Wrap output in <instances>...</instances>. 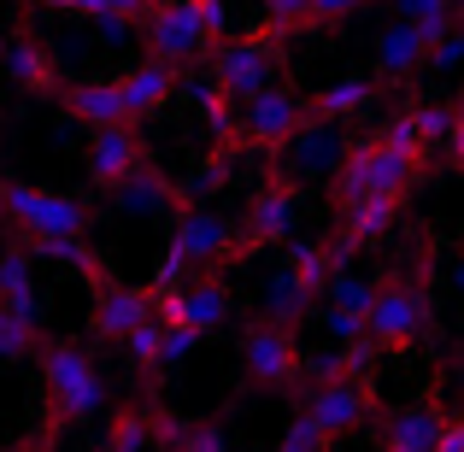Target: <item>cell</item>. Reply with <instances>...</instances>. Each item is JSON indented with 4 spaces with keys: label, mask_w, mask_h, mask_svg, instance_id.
Here are the masks:
<instances>
[{
    "label": "cell",
    "mask_w": 464,
    "mask_h": 452,
    "mask_svg": "<svg viewBox=\"0 0 464 452\" xmlns=\"http://www.w3.org/2000/svg\"><path fill=\"white\" fill-rule=\"evenodd\" d=\"M453 112H459V106H441V101H423V106H411V118H418V136H423V148H435V141H447V136H453Z\"/></svg>",
    "instance_id": "obj_31"
},
{
    "label": "cell",
    "mask_w": 464,
    "mask_h": 452,
    "mask_svg": "<svg viewBox=\"0 0 464 452\" xmlns=\"http://www.w3.org/2000/svg\"><path fill=\"white\" fill-rule=\"evenodd\" d=\"M430 170V159L423 153H400L388 148L382 136H359L347 153V165L329 177V212H353L359 200H376V194H400L406 200V188Z\"/></svg>",
    "instance_id": "obj_2"
},
{
    "label": "cell",
    "mask_w": 464,
    "mask_h": 452,
    "mask_svg": "<svg viewBox=\"0 0 464 452\" xmlns=\"http://www.w3.org/2000/svg\"><path fill=\"white\" fill-rule=\"evenodd\" d=\"M229 317H236V288H229L224 271H206V276H188V283H182V329L212 335Z\"/></svg>",
    "instance_id": "obj_18"
},
{
    "label": "cell",
    "mask_w": 464,
    "mask_h": 452,
    "mask_svg": "<svg viewBox=\"0 0 464 452\" xmlns=\"http://www.w3.org/2000/svg\"><path fill=\"white\" fill-rule=\"evenodd\" d=\"M148 441H153V418H148V411H118L106 452H141Z\"/></svg>",
    "instance_id": "obj_30"
},
{
    "label": "cell",
    "mask_w": 464,
    "mask_h": 452,
    "mask_svg": "<svg viewBox=\"0 0 464 452\" xmlns=\"http://www.w3.org/2000/svg\"><path fill=\"white\" fill-rule=\"evenodd\" d=\"M153 441L159 452H229L224 423H182V418H153Z\"/></svg>",
    "instance_id": "obj_25"
},
{
    "label": "cell",
    "mask_w": 464,
    "mask_h": 452,
    "mask_svg": "<svg viewBox=\"0 0 464 452\" xmlns=\"http://www.w3.org/2000/svg\"><path fill=\"white\" fill-rule=\"evenodd\" d=\"M236 224H229L218 206H194V212L170 217V241H165V259H159V283H182V276H206V271H224L236 264Z\"/></svg>",
    "instance_id": "obj_3"
},
{
    "label": "cell",
    "mask_w": 464,
    "mask_h": 452,
    "mask_svg": "<svg viewBox=\"0 0 464 452\" xmlns=\"http://www.w3.org/2000/svg\"><path fill=\"white\" fill-rule=\"evenodd\" d=\"M148 317H153V288H136V283H101L94 288V312H89L94 341H130Z\"/></svg>",
    "instance_id": "obj_14"
},
{
    "label": "cell",
    "mask_w": 464,
    "mask_h": 452,
    "mask_svg": "<svg viewBox=\"0 0 464 452\" xmlns=\"http://www.w3.org/2000/svg\"><path fill=\"white\" fill-rule=\"evenodd\" d=\"M300 364H306V352H300L295 323L253 317L247 335H241V370H247V382H253V388H271V394H283V388L300 382Z\"/></svg>",
    "instance_id": "obj_7"
},
{
    "label": "cell",
    "mask_w": 464,
    "mask_h": 452,
    "mask_svg": "<svg viewBox=\"0 0 464 452\" xmlns=\"http://www.w3.org/2000/svg\"><path fill=\"white\" fill-rule=\"evenodd\" d=\"M136 35H141V53H148V59H165V65H177V71L212 59V35H206L194 0H153L148 18L136 24Z\"/></svg>",
    "instance_id": "obj_6"
},
{
    "label": "cell",
    "mask_w": 464,
    "mask_h": 452,
    "mask_svg": "<svg viewBox=\"0 0 464 452\" xmlns=\"http://www.w3.org/2000/svg\"><path fill=\"white\" fill-rule=\"evenodd\" d=\"M182 77L188 71H177V65H165V59H148L141 53L130 71H118V89H124V106H130V124H141V118H153L159 106L170 101V94L182 89Z\"/></svg>",
    "instance_id": "obj_17"
},
{
    "label": "cell",
    "mask_w": 464,
    "mask_h": 452,
    "mask_svg": "<svg viewBox=\"0 0 464 452\" xmlns=\"http://www.w3.org/2000/svg\"><path fill=\"white\" fill-rule=\"evenodd\" d=\"M430 335V259L411 271H388L376 283V312H371V341L382 352H411Z\"/></svg>",
    "instance_id": "obj_4"
},
{
    "label": "cell",
    "mask_w": 464,
    "mask_h": 452,
    "mask_svg": "<svg viewBox=\"0 0 464 452\" xmlns=\"http://www.w3.org/2000/svg\"><path fill=\"white\" fill-rule=\"evenodd\" d=\"M300 224V182L288 177V170L271 165V177L259 182V194L247 200V217H241V247H236V264L253 259L259 247H276V241H288Z\"/></svg>",
    "instance_id": "obj_8"
},
{
    "label": "cell",
    "mask_w": 464,
    "mask_h": 452,
    "mask_svg": "<svg viewBox=\"0 0 464 452\" xmlns=\"http://www.w3.org/2000/svg\"><path fill=\"white\" fill-rule=\"evenodd\" d=\"M53 441H59L53 429H35L30 441H18V447H12V452H53Z\"/></svg>",
    "instance_id": "obj_41"
},
{
    "label": "cell",
    "mask_w": 464,
    "mask_h": 452,
    "mask_svg": "<svg viewBox=\"0 0 464 452\" xmlns=\"http://www.w3.org/2000/svg\"><path fill=\"white\" fill-rule=\"evenodd\" d=\"M194 347H200V329H165V370H170V364H182Z\"/></svg>",
    "instance_id": "obj_38"
},
{
    "label": "cell",
    "mask_w": 464,
    "mask_h": 452,
    "mask_svg": "<svg viewBox=\"0 0 464 452\" xmlns=\"http://www.w3.org/2000/svg\"><path fill=\"white\" fill-rule=\"evenodd\" d=\"M371 101H376V77H364V71H347V77H335L329 89H317L306 106H312L317 124H347V118H359Z\"/></svg>",
    "instance_id": "obj_22"
},
{
    "label": "cell",
    "mask_w": 464,
    "mask_h": 452,
    "mask_svg": "<svg viewBox=\"0 0 464 452\" xmlns=\"http://www.w3.org/2000/svg\"><path fill=\"white\" fill-rule=\"evenodd\" d=\"M459 112H453V136H447V165L464 170V101H453Z\"/></svg>",
    "instance_id": "obj_39"
},
{
    "label": "cell",
    "mask_w": 464,
    "mask_h": 452,
    "mask_svg": "<svg viewBox=\"0 0 464 452\" xmlns=\"http://www.w3.org/2000/svg\"><path fill=\"white\" fill-rule=\"evenodd\" d=\"M42 317L24 305H0V364H24L42 352Z\"/></svg>",
    "instance_id": "obj_26"
},
{
    "label": "cell",
    "mask_w": 464,
    "mask_h": 452,
    "mask_svg": "<svg viewBox=\"0 0 464 452\" xmlns=\"http://www.w3.org/2000/svg\"><path fill=\"white\" fill-rule=\"evenodd\" d=\"M382 406L376 399L371 382H329V388H306V399H300V411L317 423V435H324L329 447L347 441L353 429H364L371 423V411Z\"/></svg>",
    "instance_id": "obj_11"
},
{
    "label": "cell",
    "mask_w": 464,
    "mask_h": 452,
    "mask_svg": "<svg viewBox=\"0 0 464 452\" xmlns=\"http://www.w3.org/2000/svg\"><path fill=\"white\" fill-rule=\"evenodd\" d=\"M276 452H329V441L317 435V423L306 418V411H300V418L283 429V441H276Z\"/></svg>",
    "instance_id": "obj_32"
},
{
    "label": "cell",
    "mask_w": 464,
    "mask_h": 452,
    "mask_svg": "<svg viewBox=\"0 0 464 452\" xmlns=\"http://www.w3.org/2000/svg\"><path fill=\"white\" fill-rule=\"evenodd\" d=\"M148 136H141V124H112V130H89V148H82V177L94 182V188H118V182L130 177V170L148 165Z\"/></svg>",
    "instance_id": "obj_12"
},
{
    "label": "cell",
    "mask_w": 464,
    "mask_h": 452,
    "mask_svg": "<svg viewBox=\"0 0 464 452\" xmlns=\"http://www.w3.org/2000/svg\"><path fill=\"white\" fill-rule=\"evenodd\" d=\"M212 82L229 94L236 106H247L259 89H271V77H276V42L265 30H247V35H229V42H218L212 47Z\"/></svg>",
    "instance_id": "obj_9"
},
{
    "label": "cell",
    "mask_w": 464,
    "mask_h": 452,
    "mask_svg": "<svg viewBox=\"0 0 464 452\" xmlns=\"http://www.w3.org/2000/svg\"><path fill=\"white\" fill-rule=\"evenodd\" d=\"M453 283H459V288H464V259H459V271H453Z\"/></svg>",
    "instance_id": "obj_43"
},
{
    "label": "cell",
    "mask_w": 464,
    "mask_h": 452,
    "mask_svg": "<svg viewBox=\"0 0 464 452\" xmlns=\"http://www.w3.org/2000/svg\"><path fill=\"white\" fill-rule=\"evenodd\" d=\"M459 65H464V24H453V30L430 47V59H423V71H459Z\"/></svg>",
    "instance_id": "obj_33"
},
{
    "label": "cell",
    "mask_w": 464,
    "mask_h": 452,
    "mask_svg": "<svg viewBox=\"0 0 464 452\" xmlns=\"http://www.w3.org/2000/svg\"><path fill=\"white\" fill-rule=\"evenodd\" d=\"M435 452H464V418H447V429H441V447Z\"/></svg>",
    "instance_id": "obj_40"
},
{
    "label": "cell",
    "mask_w": 464,
    "mask_h": 452,
    "mask_svg": "<svg viewBox=\"0 0 464 452\" xmlns=\"http://www.w3.org/2000/svg\"><path fill=\"white\" fill-rule=\"evenodd\" d=\"M306 124H312V106L300 101L295 89H276V82L241 106V136H247V148H259V153H283Z\"/></svg>",
    "instance_id": "obj_10"
},
{
    "label": "cell",
    "mask_w": 464,
    "mask_h": 452,
    "mask_svg": "<svg viewBox=\"0 0 464 452\" xmlns=\"http://www.w3.org/2000/svg\"><path fill=\"white\" fill-rule=\"evenodd\" d=\"M35 376H42V429H71V423H89L112 406V382L101 376L94 352L82 341H42L35 352Z\"/></svg>",
    "instance_id": "obj_1"
},
{
    "label": "cell",
    "mask_w": 464,
    "mask_h": 452,
    "mask_svg": "<svg viewBox=\"0 0 464 452\" xmlns=\"http://www.w3.org/2000/svg\"><path fill=\"white\" fill-rule=\"evenodd\" d=\"M364 6H371V0H317V6H312V30H335V24L359 18Z\"/></svg>",
    "instance_id": "obj_35"
},
{
    "label": "cell",
    "mask_w": 464,
    "mask_h": 452,
    "mask_svg": "<svg viewBox=\"0 0 464 452\" xmlns=\"http://www.w3.org/2000/svg\"><path fill=\"white\" fill-rule=\"evenodd\" d=\"M194 12H200V24H206V35H212V47L229 42V0H194Z\"/></svg>",
    "instance_id": "obj_36"
},
{
    "label": "cell",
    "mask_w": 464,
    "mask_h": 452,
    "mask_svg": "<svg viewBox=\"0 0 464 452\" xmlns=\"http://www.w3.org/2000/svg\"><path fill=\"white\" fill-rule=\"evenodd\" d=\"M453 18H459V24H464V0H453Z\"/></svg>",
    "instance_id": "obj_42"
},
{
    "label": "cell",
    "mask_w": 464,
    "mask_h": 452,
    "mask_svg": "<svg viewBox=\"0 0 464 452\" xmlns=\"http://www.w3.org/2000/svg\"><path fill=\"white\" fill-rule=\"evenodd\" d=\"M423 59H430V35H423V24H388V30H376V77L382 82H406L423 71Z\"/></svg>",
    "instance_id": "obj_20"
},
{
    "label": "cell",
    "mask_w": 464,
    "mask_h": 452,
    "mask_svg": "<svg viewBox=\"0 0 464 452\" xmlns=\"http://www.w3.org/2000/svg\"><path fill=\"white\" fill-rule=\"evenodd\" d=\"M59 106H65V118H71V124H82V130L130 124V106H124L118 77H71L65 89H59Z\"/></svg>",
    "instance_id": "obj_16"
},
{
    "label": "cell",
    "mask_w": 464,
    "mask_h": 452,
    "mask_svg": "<svg viewBox=\"0 0 464 452\" xmlns=\"http://www.w3.org/2000/svg\"><path fill=\"white\" fill-rule=\"evenodd\" d=\"M394 217H400V194H376V200H359L353 212L335 217V236H347L353 247H376L394 229Z\"/></svg>",
    "instance_id": "obj_24"
},
{
    "label": "cell",
    "mask_w": 464,
    "mask_h": 452,
    "mask_svg": "<svg viewBox=\"0 0 464 452\" xmlns=\"http://www.w3.org/2000/svg\"><path fill=\"white\" fill-rule=\"evenodd\" d=\"M106 200H112L124 217H182L177 177H170V170H159L153 159H148L141 170H130L118 188H106Z\"/></svg>",
    "instance_id": "obj_15"
},
{
    "label": "cell",
    "mask_w": 464,
    "mask_h": 452,
    "mask_svg": "<svg viewBox=\"0 0 464 452\" xmlns=\"http://www.w3.org/2000/svg\"><path fill=\"white\" fill-rule=\"evenodd\" d=\"M406 24H435V18H453V0H394Z\"/></svg>",
    "instance_id": "obj_37"
},
{
    "label": "cell",
    "mask_w": 464,
    "mask_h": 452,
    "mask_svg": "<svg viewBox=\"0 0 464 452\" xmlns=\"http://www.w3.org/2000/svg\"><path fill=\"white\" fill-rule=\"evenodd\" d=\"M0 217L18 229V241H53V236H82L94 212L77 194H47V188H30V182H0Z\"/></svg>",
    "instance_id": "obj_5"
},
{
    "label": "cell",
    "mask_w": 464,
    "mask_h": 452,
    "mask_svg": "<svg viewBox=\"0 0 464 452\" xmlns=\"http://www.w3.org/2000/svg\"><path fill=\"white\" fill-rule=\"evenodd\" d=\"M0 65H6V77L18 82L24 94H42V101H53V94L65 89V77H59V59L47 53V42H35V35H12Z\"/></svg>",
    "instance_id": "obj_19"
},
{
    "label": "cell",
    "mask_w": 464,
    "mask_h": 452,
    "mask_svg": "<svg viewBox=\"0 0 464 452\" xmlns=\"http://www.w3.org/2000/svg\"><path fill=\"white\" fill-rule=\"evenodd\" d=\"M317 305V294L306 283H300L295 276V264H276L271 276H265V294H259V317H271V323H300V317H306Z\"/></svg>",
    "instance_id": "obj_23"
},
{
    "label": "cell",
    "mask_w": 464,
    "mask_h": 452,
    "mask_svg": "<svg viewBox=\"0 0 464 452\" xmlns=\"http://www.w3.org/2000/svg\"><path fill=\"white\" fill-rule=\"evenodd\" d=\"M124 347H130V359H136L141 376H159V370H165V323H159V317H148V323H141Z\"/></svg>",
    "instance_id": "obj_29"
},
{
    "label": "cell",
    "mask_w": 464,
    "mask_h": 452,
    "mask_svg": "<svg viewBox=\"0 0 464 452\" xmlns=\"http://www.w3.org/2000/svg\"><path fill=\"white\" fill-rule=\"evenodd\" d=\"M153 0H82V18H124V24H141Z\"/></svg>",
    "instance_id": "obj_34"
},
{
    "label": "cell",
    "mask_w": 464,
    "mask_h": 452,
    "mask_svg": "<svg viewBox=\"0 0 464 452\" xmlns=\"http://www.w3.org/2000/svg\"><path fill=\"white\" fill-rule=\"evenodd\" d=\"M0 305H24L35 312V253L24 247H0Z\"/></svg>",
    "instance_id": "obj_27"
},
{
    "label": "cell",
    "mask_w": 464,
    "mask_h": 452,
    "mask_svg": "<svg viewBox=\"0 0 464 452\" xmlns=\"http://www.w3.org/2000/svg\"><path fill=\"white\" fill-rule=\"evenodd\" d=\"M347 153H353V141L341 136V124H317L312 118L283 153H271V165L288 170L295 182H312V177H335V170L347 165Z\"/></svg>",
    "instance_id": "obj_13"
},
{
    "label": "cell",
    "mask_w": 464,
    "mask_h": 452,
    "mask_svg": "<svg viewBox=\"0 0 464 452\" xmlns=\"http://www.w3.org/2000/svg\"><path fill=\"white\" fill-rule=\"evenodd\" d=\"M353 253H359V247H353L347 236H324V241H300V247L288 253V264H295V276L312 288L317 300H324V294H329V283H335V276L347 271Z\"/></svg>",
    "instance_id": "obj_21"
},
{
    "label": "cell",
    "mask_w": 464,
    "mask_h": 452,
    "mask_svg": "<svg viewBox=\"0 0 464 452\" xmlns=\"http://www.w3.org/2000/svg\"><path fill=\"white\" fill-rule=\"evenodd\" d=\"M312 6L317 0H259V30L271 35V42H288V35H306L312 30Z\"/></svg>",
    "instance_id": "obj_28"
}]
</instances>
